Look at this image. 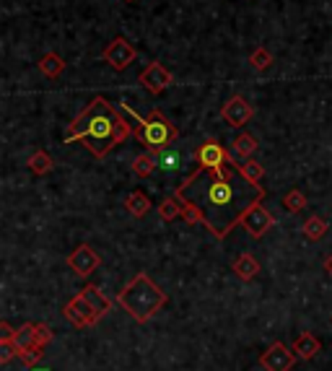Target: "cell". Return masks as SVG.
Masks as SVG:
<instances>
[{
    "mask_svg": "<svg viewBox=\"0 0 332 371\" xmlns=\"http://www.w3.org/2000/svg\"><path fill=\"white\" fill-rule=\"evenodd\" d=\"M293 353H296L298 358H304V361H312L314 356L322 353V343H319V337H314L312 332H304V335L296 337Z\"/></svg>",
    "mask_w": 332,
    "mask_h": 371,
    "instance_id": "4fadbf2b",
    "label": "cell"
},
{
    "mask_svg": "<svg viewBox=\"0 0 332 371\" xmlns=\"http://www.w3.org/2000/svg\"><path fill=\"white\" fill-rule=\"evenodd\" d=\"M26 166L32 169V174H36V177H44V174H50V172H52L55 161H52V156L47 154V151H34V154L29 156Z\"/></svg>",
    "mask_w": 332,
    "mask_h": 371,
    "instance_id": "ac0fdd59",
    "label": "cell"
},
{
    "mask_svg": "<svg viewBox=\"0 0 332 371\" xmlns=\"http://www.w3.org/2000/svg\"><path fill=\"white\" fill-rule=\"evenodd\" d=\"M255 151H257V138H255V135L241 133V135L234 140V156H237V158H241V161H249Z\"/></svg>",
    "mask_w": 332,
    "mask_h": 371,
    "instance_id": "d6986e66",
    "label": "cell"
},
{
    "mask_svg": "<svg viewBox=\"0 0 332 371\" xmlns=\"http://www.w3.org/2000/svg\"><path fill=\"white\" fill-rule=\"evenodd\" d=\"M239 161L231 156L229 161L218 169H205L197 166L187 180L177 187L179 200H190L192 205L200 208L208 231L215 239L229 236L234 226H239L241 216L247 213L255 203L265 200V187L249 182L239 172Z\"/></svg>",
    "mask_w": 332,
    "mask_h": 371,
    "instance_id": "6da1fadb",
    "label": "cell"
},
{
    "mask_svg": "<svg viewBox=\"0 0 332 371\" xmlns=\"http://www.w3.org/2000/svg\"><path fill=\"white\" fill-rule=\"evenodd\" d=\"M229 158H231L229 151H226V148H223L215 138L205 140L203 146L195 151L197 166H205V169H218V166H223Z\"/></svg>",
    "mask_w": 332,
    "mask_h": 371,
    "instance_id": "7c38bea8",
    "label": "cell"
},
{
    "mask_svg": "<svg viewBox=\"0 0 332 371\" xmlns=\"http://www.w3.org/2000/svg\"><path fill=\"white\" fill-rule=\"evenodd\" d=\"M13 343H16L18 351H26V348L36 346V322H26L16 330L13 335Z\"/></svg>",
    "mask_w": 332,
    "mask_h": 371,
    "instance_id": "ffe728a7",
    "label": "cell"
},
{
    "mask_svg": "<svg viewBox=\"0 0 332 371\" xmlns=\"http://www.w3.org/2000/svg\"><path fill=\"white\" fill-rule=\"evenodd\" d=\"M32 371H50V369H47V366H34Z\"/></svg>",
    "mask_w": 332,
    "mask_h": 371,
    "instance_id": "836d02e7",
    "label": "cell"
},
{
    "mask_svg": "<svg viewBox=\"0 0 332 371\" xmlns=\"http://www.w3.org/2000/svg\"><path fill=\"white\" fill-rule=\"evenodd\" d=\"M18 353H21V351L16 348L13 340H0V363H11Z\"/></svg>",
    "mask_w": 332,
    "mask_h": 371,
    "instance_id": "f546056e",
    "label": "cell"
},
{
    "mask_svg": "<svg viewBox=\"0 0 332 371\" xmlns=\"http://www.w3.org/2000/svg\"><path fill=\"white\" fill-rule=\"evenodd\" d=\"M62 314H65L70 325H76V328H91V325H96V322H99V317L94 314L91 304H88V302L84 299V294H76V296H73V299H70V302L65 304Z\"/></svg>",
    "mask_w": 332,
    "mask_h": 371,
    "instance_id": "8fae6325",
    "label": "cell"
},
{
    "mask_svg": "<svg viewBox=\"0 0 332 371\" xmlns=\"http://www.w3.org/2000/svg\"><path fill=\"white\" fill-rule=\"evenodd\" d=\"M221 117L223 122H229L231 128H244L249 125V120L255 117V109H252V104L244 99V96H231L229 102L221 107Z\"/></svg>",
    "mask_w": 332,
    "mask_h": 371,
    "instance_id": "9c48e42d",
    "label": "cell"
},
{
    "mask_svg": "<svg viewBox=\"0 0 332 371\" xmlns=\"http://www.w3.org/2000/svg\"><path fill=\"white\" fill-rule=\"evenodd\" d=\"M159 216L164 221H177V218H182V203L177 198H164L161 205H159Z\"/></svg>",
    "mask_w": 332,
    "mask_h": 371,
    "instance_id": "cb8c5ba5",
    "label": "cell"
},
{
    "mask_svg": "<svg viewBox=\"0 0 332 371\" xmlns=\"http://www.w3.org/2000/svg\"><path fill=\"white\" fill-rule=\"evenodd\" d=\"M104 62H109L112 70H117V73H122V70H128L133 62H135L138 58V50L133 47V44L125 39V36H117V39H112L109 47L104 50Z\"/></svg>",
    "mask_w": 332,
    "mask_h": 371,
    "instance_id": "8992f818",
    "label": "cell"
},
{
    "mask_svg": "<svg viewBox=\"0 0 332 371\" xmlns=\"http://www.w3.org/2000/svg\"><path fill=\"white\" fill-rule=\"evenodd\" d=\"M296 358L298 356L291 348H286L283 343H273V346L260 356V366L265 371H291L293 363H296Z\"/></svg>",
    "mask_w": 332,
    "mask_h": 371,
    "instance_id": "ba28073f",
    "label": "cell"
},
{
    "mask_svg": "<svg viewBox=\"0 0 332 371\" xmlns=\"http://www.w3.org/2000/svg\"><path fill=\"white\" fill-rule=\"evenodd\" d=\"M130 135H133V128L125 120V112L119 109L117 104H112L109 99L96 96L94 102L68 125L65 143L81 140L96 158H104L112 148L125 143Z\"/></svg>",
    "mask_w": 332,
    "mask_h": 371,
    "instance_id": "7a4b0ae2",
    "label": "cell"
},
{
    "mask_svg": "<svg viewBox=\"0 0 332 371\" xmlns=\"http://www.w3.org/2000/svg\"><path fill=\"white\" fill-rule=\"evenodd\" d=\"M283 208H286L288 213H301V210L307 208V195L301 190H291L288 195H283Z\"/></svg>",
    "mask_w": 332,
    "mask_h": 371,
    "instance_id": "d4e9b609",
    "label": "cell"
},
{
    "mask_svg": "<svg viewBox=\"0 0 332 371\" xmlns=\"http://www.w3.org/2000/svg\"><path fill=\"white\" fill-rule=\"evenodd\" d=\"M249 62H252L255 70H267L273 65V55H270V50H265V47H255V52L249 55Z\"/></svg>",
    "mask_w": 332,
    "mask_h": 371,
    "instance_id": "4316f807",
    "label": "cell"
},
{
    "mask_svg": "<svg viewBox=\"0 0 332 371\" xmlns=\"http://www.w3.org/2000/svg\"><path fill=\"white\" fill-rule=\"evenodd\" d=\"M36 65H39V73H42L44 78H58V76H62V70H65V60L60 58L58 52H47V55H42Z\"/></svg>",
    "mask_w": 332,
    "mask_h": 371,
    "instance_id": "2e32d148",
    "label": "cell"
},
{
    "mask_svg": "<svg viewBox=\"0 0 332 371\" xmlns=\"http://www.w3.org/2000/svg\"><path fill=\"white\" fill-rule=\"evenodd\" d=\"M156 169H159V161H156V154H151V151H145V154L133 158V172L138 177H151Z\"/></svg>",
    "mask_w": 332,
    "mask_h": 371,
    "instance_id": "44dd1931",
    "label": "cell"
},
{
    "mask_svg": "<svg viewBox=\"0 0 332 371\" xmlns=\"http://www.w3.org/2000/svg\"><path fill=\"white\" fill-rule=\"evenodd\" d=\"M99 265H102V257L96 255L91 244H78L76 250L68 255V268L81 278H88Z\"/></svg>",
    "mask_w": 332,
    "mask_h": 371,
    "instance_id": "52a82bcc",
    "label": "cell"
},
{
    "mask_svg": "<svg viewBox=\"0 0 332 371\" xmlns=\"http://www.w3.org/2000/svg\"><path fill=\"white\" fill-rule=\"evenodd\" d=\"M140 83H143V88L148 91V94H154V96H159V94H164L166 88L171 86V73L166 68H164L161 62L159 60H154V62H148V68L140 73V78H138Z\"/></svg>",
    "mask_w": 332,
    "mask_h": 371,
    "instance_id": "30bf717a",
    "label": "cell"
},
{
    "mask_svg": "<svg viewBox=\"0 0 332 371\" xmlns=\"http://www.w3.org/2000/svg\"><path fill=\"white\" fill-rule=\"evenodd\" d=\"M327 221H324L322 216H312L304 221V236H307L309 242H319L324 234H327Z\"/></svg>",
    "mask_w": 332,
    "mask_h": 371,
    "instance_id": "7402d4cb",
    "label": "cell"
},
{
    "mask_svg": "<svg viewBox=\"0 0 332 371\" xmlns=\"http://www.w3.org/2000/svg\"><path fill=\"white\" fill-rule=\"evenodd\" d=\"M239 226H241V229H244V231H247L252 239H263L265 234H267L275 226V218H273V213H270V210L263 205V203H255V205L249 208L247 213L241 216Z\"/></svg>",
    "mask_w": 332,
    "mask_h": 371,
    "instance_id": "5b68a950",
    "label": "cell"
},
{
    "mask_svg": "<svg viewBox=\"0 0 332 371\" xmlns=\"http://www.w3.org/2000/svg\"><path fill=\"white\" fill-rule=\"evenodd\" d=\"M13 335H16V330L11 328L8 322H0V340H13Z\"/></svg>",
    "mask_w": 332,
    "mask_h": 371,
    "instance_id": "1f68e13d",
    "label": "cell"
},
{
    "mask_svg": "<svg viewBox=\"0 0 332 371\" xmlns=\"http://www.w3.org/2000/svg\"><path fill=\"white\" fill-rule=\"evenodd\" d=\"M174 198H177V195H174ZM179 203H182V218H185L187 224H205V218H203V213H200V208L192 205L190 200H179Z\"/></svg>",
    "mask_w": 332,
    "mask_h": 371,
    "instance_id": "83f0119b",
    "label": "cell"
},
{
    "mask_svg": "<svg viewBox=\"0 0 332 371\" xmlns=\"http://www.w3.org/2000/svg\"><path fill=\"white\" fill-rule=\"evenodd\" d=\"M324 270H327V276H332V255L324 259Z\"/></svg>",
    "mask_w": 332,
    "mask_h": 371,
    "instance_id": "d6a6232c",
    "label": "cell"
},
{
    "mask_svg": "<svg viewBox=\"0 0 332 371\" xmlns=\"http://www.w3.org/2000/svg\"><path fill=\"white\" fill-rule=\"evenodd\" d=\"M42 356H44V346H32V348H26V351H21L18 358H21L29 369H34V366L42 363Z\"/></svg>",
    "mask_w": 332,
    "mask_h": 371,
    "instance_id": "f1b7e54d",
    "label": "cell"
},
{
    "mask_svg": "<svg viewBox=\"0 0 332 371\" xmlns=\"http://www.w3.org/2000/svg\"><path fill=\"white\" fill-rule=\"evenodd\" d=\"M166 302H169L166 294L145 273H138L117 294V304L135 322H148L156 311H161L166 306Z\"/></svg>",
    "mask_w": 332,
    "mask_h": 371,
    "instance_id": "3957f363",
    "label": "cell"
},
{
    "mask_svg": "<svg viewBox=\"0 0 332 371\" xmlns=\"http://www.w3.org/2000/svg\"><path fill=\"white\" fill-rule=\"evenodd\" d=\"M125 3H133V0H125Z\"/></svg>",
    "mask_w": 332,
    "mask_h": 371,
    "instance_id": "e575fe53",
    "label": "cell"
},
{
    "mask_svg": "<svg viewBox=\"0 0 332 371\" xmlns=\"http://www.w3.org/2000/svg\"><path fill=\"white\" fill-rule=\"evenodd\" d=\"M52 337H55V332H52L50 325H44V322H36V346H50Z\"/></svg>",
    "mask_w": 332,
    "mask_h": 371,
    "instance_id": "4dcf8cb0",
    "label": "cell"
},
{
    "mask_svg": "<svg viewBox=\"0 0 332 371\" xmlns=\"http://www.w3.org/2000/svg\"><path fill=\"white\" fill-rule=\"evenodd\" d=\"M231 270H234L237 278H241V281H255V278L260 276V262H257L249 252H244V255H239V257L234 259Z\"/></svg>",
    "mask_w": 332,
    "mask_h": 371,
    "instance_id": "5bb4252c",
    "label": "cell"
},
{
    "mask_svg": "<svg viewBox=\"0 0 332 371\" xmlns=\"http://www.w3.org/2000/svg\"><path fill=\"white\" fill-rule=\"evenodd\" d=\"M81 294H84L86 302L91 304V309H94V314L99 317V320H102L104 314H109L112 311V302L102 294V291H99V288H96V285H84V291H81Z\"/></svg>",
    "mask_w": 332,
    "mask_h": 371,
    "instance_id": "9a60e30c",
    "label": "cell"
},
{
    "mask_svg": "<svg viewBox=\"0 0 332 371\" xmlns=\"http://www.w3.org/2000/svg\"><path fill=\"white\" fill-rule=\"evenodd\" d=\"M125 208H128V210L135 218H143L145 213L151 210V198H148L145 192H140V190H133L128 195V200H125Z\"/></svg>",
    "mask_w": 332,
    "mask_h": 371,
    "instance_id": "e0dca14e",
    "label": "cell"
},
{
    "mask_svg": "<svg viewBox=\"0 0 332 371\" xmlns=\"http://www.w3.org/2000/svg\"><path fill=\"white\" fill-rule=\"evenodd\" d=\"M156 161H159L161 172H177L179 166H182V156L177 151H171V148H164V151L156 154Z\"/></svg>",
    "mask_w": 332,
    "mask_h": 371,
    "instance_id": "603a6c76",
    "label": "cell"
},
{
    "mask_svg": "<svg viewBox=\"0 0 332 371\" xmlns=\"http://www.w3.org/2000/svg\"><path fill=\"white\" fill-rule=\"evenodd\" d=\"M122 112L128 114L130 120L135 122V128H133V135L140 146H145V151H151V154H159L164 148H169L174 140L179 138V130L177 125L161 112V109H151L148 117H140L135 109H130L128 104H122L119 107Z\"/></svg>",
    "mask_w": 332,
    "mask_h": 371,
    "instance_id": "277c9868",
    "label": "cell"
},
{
    "mask_svg": "<svg viewBox=\"0 0 332 371\" xmlns=\"http://www.w3.org/2000/svg\"><path fill=\"white\" fill-rule=\"evenodd\" d=\"M239 166V172L244 174L249 182H255V184H260L263 182V177H265V169H263V164H257V161H241V164H237Z\"/></svg>",
    "mask_w": 332,
    "mask_h": 371,
    "instance_id": "484cf974",
    "label": "cell"
}]
</instances>
